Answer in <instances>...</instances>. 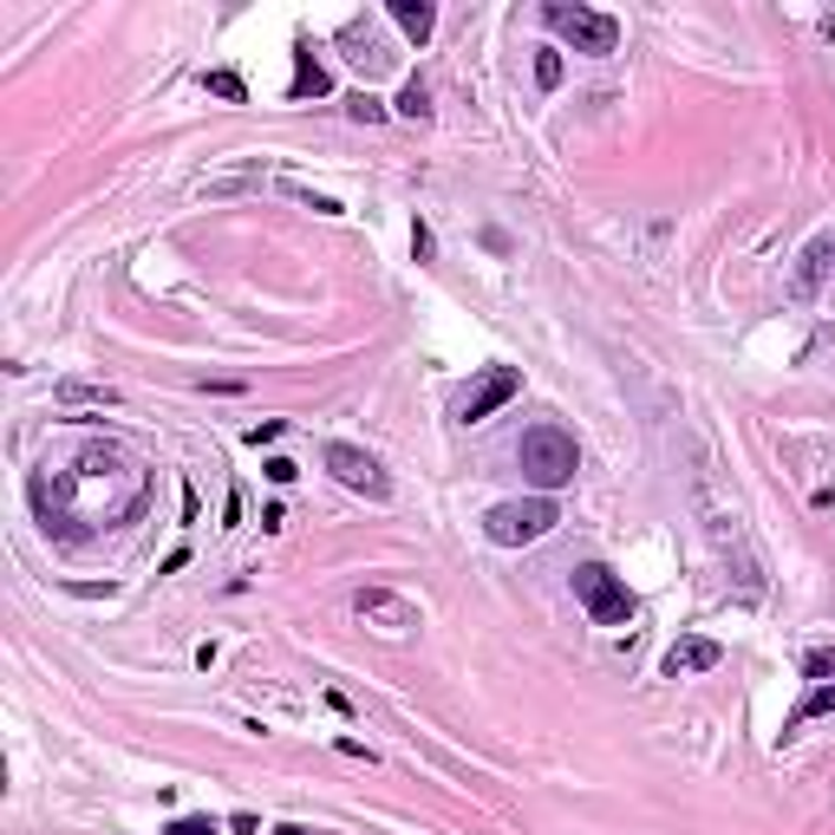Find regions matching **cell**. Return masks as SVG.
<instances>
[{
    "label": "cell",
    "instance_id": "cell-1",
    "mask_svg": "<svg viewBox=\"0 0 835 835\" xmlns=\"http://www.w3.org/2000/svg\"><path fill=\"white\" fill-rule=\"evenodd\" d=\"M516 464H522V477L536 489H561V484H574V471H581V444L561 424H529L522 444H516Z\"/></svg>",
    "mask_w": 835,
    "mask_h": 835
},
{
    "label": "cell",
    "instance_id": "cell-2",
    "mask_svg": "<svg viewBox=\"0 0 835 835\" xmlns=\"http://www.w3.org/2000/svg\"><path fill=\"white\" fill-rule=\"evenodd\" d=\"M561 522V509L549 496H522V503H496L484 516V536L496 549H522V542H542L549 529Z\"/></svg>",
    "mask_w": 835,
    "mask_h": 835
},
{
    "label": "cell",
    "instance_id": "cell-3",
    "mask_svg": "<svg viewBox=\"0 0 835 835\" xmlns=\"http://www.w3.org/2000/svg\"><path fill=\"white\" fill-rule=\"evenodd\" d=\"M542 20L556 27V33L568 40V46H574V53H594V60H601V53H614V46H621V27H614L607 13H594V7H568V0H549V7H542Z\"/></svg>",
    "mask_w": 835,
    "mask_h": 835
},
{
    "label": "cell",
    "instance_id": "cell-4",
    "mask_svg": "<svg viewBox=\"0 0 835 835\" xmlns=\"http://www.w3.org/2000/svg\"><path fill=\"white\" fill-rule=\"evenodd\" d=\"M574 594H581V607H588L601 626H626L633 621V594H626V581L614 574V568H601V561L574 568Z\"/></svg>",
    "mask_w": 835,
    "mask_h": 835
},
{
    "label": "cell",
    "instance_id": "cell-5",
    "mask_svg": "<svg viewBox=\"0 0 835 835\" xmlns=\"http://www.w3.org/2000/svg\"><path fill=\"white\" fill-rule=\"evenodd\" d=\"M352 614L372 626V633H385V640L418 633V607L405 594H392V588H359V594H352Z\"/></svg>",
    "mask_w": 835,
    "mask_h": 835
},
{
    "label": "cell",
    "instance_id": "cell-6",
    "mask_svg": "<svg viewBox=\"0 0 835 835\" xmlns=\"http://www.w3.org/2000/svg\"><path fill=\"white\" fill-rule=\"evenodd\" d=\"M327 471H334L347 489L372 496V503H392V477H385V471H379V457H372V451H359V444H327Z\"/></svg>",
    "mask_w": 835,
    "mask_h": 835
},
{
    "label": "cell",
    "instance_id": "cell-7",
    "mask_svg": "<svg viewBox=\"0 0 835 835\" xmlns=\"http://www.w3.org/2000/svg\"><path fill=\"white\" fill-rule=\"evenodd\" d=\"M516 392H522V372H516V366H489L484 379H477V392L464 399V418H471V424H484V418L503 412Z\"/></svg>",
    "mask_w": 835,
    "mask_h": 835
},
{
    "label": "cell",
    "instance_id": "cell-8",
    "mask_svg": "<svg viewBox=\"0 0 835 835\" xmlns=\"http://www.w3.org/2000/svg\"><path fill=\"white\" fill-rule=\"evenodd\" d=\"M718 659H725V646H718V640H679V646H666L659 673H666V679H686V673H711Z\"/></svg>",
    "mask_w": 835,
    "mask_h": 835
},
{
    "label": "cell",
    "instance_id": "cell-9",
    "mask_svg": "<svg viewBox=\"0 0 835 835\" xmlns=\"http://www.w3.org/2000/svg\"><path fill=\"white\" fill-rule=\"evenodd\" d=\"M392 20H399V27L412 33L418 46H424V40H431V27H437V13H431V0H392Z\"/></svg>",
    "mask_w": 835,
    "mask_h": 835
},
{
    "label": "cell",
    "instance_id": "cell-10",
    "mask_svg": "<svg viewBox=\"0 0 835 835\" xmlns=\"http://www.w3.org/2000/svg\"><path fill=\"white\" fill-rule=\"evenodd\" d=\"M327 85H334V78H327V66H320L314 53H300V66H294V85H287V92H294V98H320Z\"/></svg>",
    "mask_w": 835,
    "mask_h": 835
},
{
    "label": "cell",
    "instance_id": "cell-11",
    "mask_svg": "<svg viewBox=\"0 0 835 835\" xmlns=\"http://www.w3.org/2000/svg\"><path fill=\"white\" fill-rule=\"evenodd\" d=\"M823 711H835V686H816V693L803 698V705L790 711V731H796V725H810V718H823Z\"/></svg>",
    "mask_w": 835,
    "mask_h": 835
},
{
    "label": "cell",
    "instance_id": "cell-12",
    "mask_svg": "<svg viewBox=\"0 0 835 835\" xmlns=\"http://www.w3.org/2000/svg\"><path fill=\"white\" fill-rule=\"evenodd\" d=\"M203 85L215 92V98H229V105H242V98H249V85H242L235 72H203Z\"/></svg>",
    "mask_w": 835,
    "mask_h": 835
},
{
    "label": "cell",
    "instance_id": "cell-13",
    "mask_svg": "<svg viewBox=\"0 0 835 835\" xmlns=\"http://www.w3.org/2000/svg\"><path fill=\"white\" fill-rule=\"evenodd\" d=\"M60 399L66 405H118V392H105V385H60Z\"/></svg>",
    "mask_w": 835,
    "mask_h": 835
},
{
    "label": "cell",
    "instance_id": "cell-14",
    "mask_svg": "<svg viewBox=\"0 0 835 835\" xmlns=\"http://www.w3.org/2000/svg\"><path fill=\"white\" fill-rule=\"evenodd\" d=\"M399 112H405V118H418V125H424V118H431V92H424V85H405V92H399Z\"/></svg>",
    "mask_w": 835,
    "mask_h": 835
},
{
    "label": "cell",
    "instance_id": "cell-15",
    "mask_svg": "<svg viewBox=\"0 0 835 835\" xmlns=\"http://www.w3.org/2000/svg\"><path fill=\"white\" fill-rule=\"evenodd\" d=\"M803 673H810V679H823V686H835V646H816V653H803Z\"/></svg>",
    "mask_w": 835,
    "mask_h": 835
},
{
    "label": "cell",
    "instance_id": "cell-16",
    "mask_svg": "<svg viewBox=\"0 0 835 835\" xmlns=\"http://www.w3.org/2000/svg\"><path fill=\"white\" fill-rule=\"evenodd\" d=\"M823 262H829V242H816V249L803 255V281H796V294H810V287L823 281Z\"/></svg>",
    "mask_w": 835,
    "mask_h": 835
},
{
    "label": "cell",
    "instance_id": "cell-17",
    "mask_svg": "<svg viewBox=\"0 0 835 835\" xmlns=\"http://www.w3.org/2000/svg\"><path fill=\"white\" fill-rule=\"evenodd\" d=\"M536 85H542V92L561 85V53H536Z\"/></svg>",
    "mask_w": 835,
    "mask_h": 835
},
{
    "label": "cell",
    "instance_id": "cell-18",
    "mask_svg": "<svg viewBox=\"0 0 835 835\" xmlns=\"http://www.w3.org/2000/svg\"><path fill=\"white\" fill-rule=\"evenodd\" d=\"M347 112L359 118V125H379V118H385V105H379V98H366V92H359V98H347Z\"/></svg>",
    "mask_w": 835,
    "mask_h": 835
},
{
    "label": "cell",
    "instance_id": "cell-19",
    "mask_svg": "<svg viewBox=\"0 0 835 835\" xmlns=\"http://www.w3.org/2000/svg\"><path fill=\"white\" fill-rule=\"evenodd\" d=\"M163 835H215V823H209V816H177Z\"/></svg>",
    "mask_w": 835,
    "mask_h": 835
},
{
    "label": "cell",
    "instance_id": "cell-20",
    "mask_svg": "<svg viewBox=\"0 0 835 835\" xmlns=\"http://www.w3.org/2000/svg\"><path fill=\"white\" fill-rule=\"evenodd\" d=\"M262 471H268V484H294V477H300V464H287V457H268Z\"/></svg>",
    "mask_w": 835,
    "mask_h": 835
},
{
    "label": "cell",
    "instance_id": "cell-21",
    "mask_svg": "<svg viewBox=\"0 0 835 835\" xmlns=\"http://www.w3.org/2000/svg\"><path fill=\"white\" fill-rule=\"evenodd\" d=\"M281 431H287V424H281V418H268V424H255V431H249V444H275Z\"/></svg>",
    "mask_w": 835,
    "mask_h": 835
},
{
    "label": "cell",
    "instance_id": "cell-22",
    "mask_svg": "<svg viewBox=\"0 0 835 835\" xmlns=\"http://www.w3.org/2000/svg\"><path fill=\"white\" fill-rule=\"evenodd\" d=\"M412 255L418 262H431V229H424V222H412Z\"/></svg>",
    "mask_w": 835,
    "mask_h": 835
},
{
    "label": "cell",
    "instance_id": "cell-23",
    "mask_svg": "<svg viewBox=\"0 0 835 835\" xmlns=\"http://www.w3.org/2000/svg\"><path fill=\"white\" fill-rule=\"evenodd\" d=\"M275 835H314V829H300V823H281V829Z\"/></svg>",
    "mask_w": 835,
    "mask_h": 835
}]
</instances>
